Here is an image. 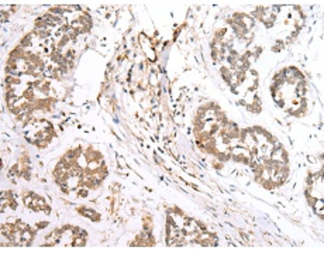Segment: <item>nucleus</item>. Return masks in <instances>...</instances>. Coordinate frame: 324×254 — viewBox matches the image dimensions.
<instances>
[{
    "label": "nucleus",
    "instance_id": "1",
    "mask_svg": "<svg viewBox=\"0 0 324 254\" xmlns=\"http://www.w3.org/2000/svg\"><path fill=\"white\" fill-rule=\"evenodd\" d=\"M79 212L83 215V216H86V217H89L92 220H100V216H99V213H96L95 210H92L89 208H79L78 209Z\"/></svg>",
    "mask_w": 324,
    "mask_h": 254
},
{
    "label": "nucleus",
    "instance_id": "2",
    "mask_svg": "<svg viewBox=\"0 0 324 254\" xmlns=\"http://www.w3.org/2000/svg\"><path fill=\"white\" fill-rule=\"evenodd\" d=\"M85 244H86V240H85V237H82V236L75 237V241H72V246H76V247H82V246H85Z\"/></svg>",
    "mask_w": 324,
    "mask_h": 254
},
{
    "label": "nucleus",
    "instance_id": "3",
    "mask_svg": "<svg viewBox=\"0 0 324 254\" xmlns=\"http://www.w3.org/2000/svg\"><path fill=\"white\" fill-rule=\"evenodd\" d=\"M88 192H89V188H86V186L83 188V186H82V188L78 189V196L79 198H86L88 196Z\"/></svg>",
    "mask_w": 324,
    "mask_h": 254
},
{
    "label": "nucleus",
    "instance_id": "4",
    "mask_svg": "<svg viewBox=\"0 0 324 254\" xmlns=\"http://www.w3.org/2000/svg\"><path fill=\"white\" fill-rule=\"evenodd\" d=\"M282 47H283V42H276V45H274V51H279V49H282Z\"/></svg>",
    "mask_w": 324,
    "mask_h": 254
}]
</instances>
